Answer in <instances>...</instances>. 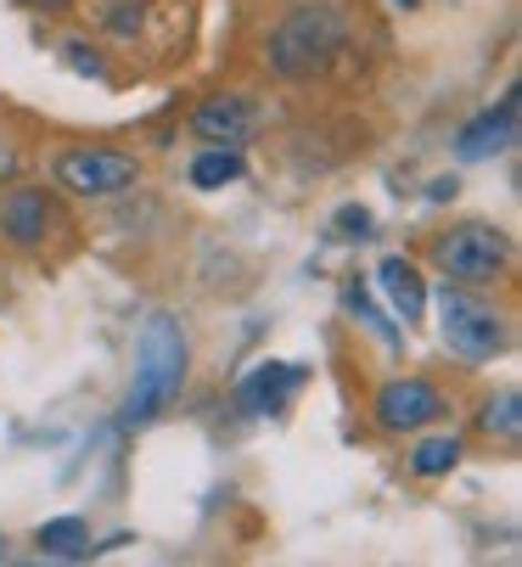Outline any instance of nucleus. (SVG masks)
Segmentation results:
<instances>
[{
	"label": "nucleus",
	"mask_w": 522,
	"mask_h": 567,
	"mask_svg": "<svg viewBox=\"0 0 522 567\" xmlns=\"http://www.w3.org/2000/svg\"><path fill=\"white\" fill-rule=\"evenodd\" d=\"M253 130H258V107H253L247 96H231V91L208 96V102L192 113V135L208 141V146H242Z\"/></svg>",
	"instance_id": "7"
},
{
	"label": "nucleus",
	"mask_w": 522,
	"mask_h": 567,
	"mask_svg": "<svg viewBox=\"0 0 522 567\" xmlns=\"http://www.w3.org/2000/svg\"><path fill=\"white\" fill-rule=\"evenodd\" d=\"M186 360H192V349H186L181 320L163 315V309L146 315V327H141V338H135V382H130V393H124L119 422H124V427H146L163 404L181 393Z\"/></svg>",
	"instance_id": "1"
},
{
	"label": "nucleus",
	"mask_w": 522,
	"mask_h": 567,
	"mask_svg": "<svg viewBox=\"0 0 522 567\" xmlns=\"http://www.w3.org/2000/svg\"><path fill=\"white\" fill-rule=\"evenodd\" d=\"M516 141V96H505L500 102V113L489 107L483 118H472L467 130H461V141H456V152L467 157V164H483V157H494V152H505Z\"/></svg>",
	"instance_id": "10"
},
{
	"label": "nucleus",
	"mask_w": 522,
	"mask_h": 567,
	"mask_svg": "<svg viewBox=\"0 0 522 567\" xmlns=\"http://www.w3.org/2000/svg\"><path fill=\"white\" fill-rule=\"evenodd\" d=\"M45 230H51V203H45V192L12 186L7 197H0V236H7L12 248H40Z\"/></svg>",
	"instance_id": "9"
},
{
	"label": "nucleus",
	"mask_w": 522,
	"mask_h": 567,
	"mask_svg": "<svg viewBox=\"0 0 522 567\" xmlns=\"http://www.w3.org/2000/svg\"><path fill=\"white\" fill-rule=\"evenodd\" d=\"M348 45V23L337 7H298L287 12L270 40H265V62L282 79H315L337 62V51Z\"/></svg>",
	"instance_id": "2"
},
{
	"label": "nucleus",
	"mask_w": 522,
	"mask_h": 567,
	"mask_svg": "<svg viewBox=\"0 0 522 567\" xmlns=\"http://www.w3.org/2000/svg\"><path fill=\"white\" fill-rule=\"evenodd\" d=\"M40 550L45 556H84L91 550V528L79 517H51V523H40Z\"/></svg>",
	"instance_id": "13"
},
{
	"label": "nucleus",
	"mask_w": 522,
	"mask_h": 567,
	"mask_svg": "<svg viewBox=\"0 0 522 567\" xmlns=\"http://www.w3.org/2000/svg\"><path fill=\"white\" fill-rule=\"evenodd\" d=\"M371 230V214L366 208H342L337 214V236H366Z\"/></svg>",
	"instance_id": "16"
},
{
	"label": "nucleus",
	"mask_w": 522,
	"mask_h": 567,
	"mask_svg": "<svg viewBox=\"0 0 522 567\" xmlns=\"http://www.w3.org/2000/svg\"><path fill=\"white\" fill-rule=\"evenodd\" d=\"M456 461H461V439L439 433V439H421V444H416V455H410V472H416V477H444Z\"/></svg>",
	"instance_id": "14"
},
{
	"label": "nucleus",
	"mask_w": 522,
	"mask_h": 567,
	"mask_svg": "<svg viewBox=\"0 0 522 567\" xmlns=\"http://www.w3.org/2000/svg\"><path fill=\"white\" fill-rule=\"evenodd\" d=\"M377 287L388 292V303H393V315L405 320H421V309H427V287H421V276H416V265H405V259H382L377 265Z\"/></svg>",
	"instance_id": "11"
},
{
	"label": "nucleus",
	"mask_w": 522,
	"mask_h": 567,
	"mask_svg": "<svg viewBox=\"0 0 522 567\" xmlns=\"http://www.w3.org/2000/svg\"><path fill=\"white\" fill-rule=\"evenodd\" d=\"M516 404H522L516 393H500V399H489V404H483V416H478V427H483L489 439H505V444H511V439L522 433V416H516Z\"/></svg>",
	"instance_id": "15"
},
{
	"label": "nucleus",
	"mask_w": 522,
	"mask_h": 567,
	"mask_svg": "<svg viewBox=\"0 0 522 567\" xmlns=\"http://www.w3.org/2000/svg\"><path fill=\"white\" fill-rule=\"evenodd\" d=\"M304 388V365H287V360H270V365H253L236 388V404L247 416H270Z\"/></svg>",
	"instance_id": "8"
},
{
	"label": "nucleus",
	"mask_w": 522,
	"mask_h": 567,
	"mask_svg": "<svg viewBox=\"0 0 522 567\" xmlns=\"http://www.w3.org/2000/svg\"><path fill=\"white\" fill-rule=\"evenodd\" d=\"M231 181H242V152L236 146H208L197 164H192V186L197 192H219Z\"/></svg>",
	"instance_id": "12"
},
{
	"label": "nucleus",
	"mask_w": 522,
	"mask_h": 567,
	"mask_svg": "<svg viewBox=\"0 0 522 567\" xmlns=\"http://www.w3.org/2000/svg\"><path fill=\"white\" fill-rule=\"evenodd\" d=\"M439 416H444V399L421 377H399V382H388L377 393V422L388 433H421L427 422H439Z\"/></svg>",
	"instance_id": "6"
},
{
	"label": "nucleus",
	"mask_w": 522,
	"mask_h": 567,
	"mask_svg": "<svg viewBox=\"0 0 522 567\" xmlns=\"http://www.w3.org/2000/svg\"><path fill=\"white\" fill-rule=\"evenodd\" d=\"M439 332H444V343H450L456 354H467V360H494V354L505 349L500 315H494L483 298L456 292V287L439 292Z\"/></svg>",
	"instance_id": "3"
},
{
	"label": "nucleus",
	"mask_w": 522,
	"mask_h": 567,
	"mask_svg": "<svg viewBox=\"0 0 522 567\" xmlns=\"http://www.w3.org/2000/svg\"><path fill=\"white\" fill-rule=\"evenodd\" d=\"M511 248L494 225H456L444 241H439V265L450 281H467V287H483L505 270Z\"/></svg>",
	"instance_id": "5"
},
{
	"label": "nucleus",
	"mask_w": 522,
	"mask_h": 567,
	"mask_svg": "<svg viewBox=\"0 0 522 567\" xmlns=\"http://www.w3.org/2000/svg\"><path fill=\"white\" fill-rule=\"evenodd\" d=\"M141 181V164L130 152H108V146H79L57 157V186H68L73 197H119Z\"/></svg>",
	"instance_id": "4"
},
{
	"label": "nucleus",
	"mask_w": 522,
	"mask_h": 567,
	"mask_svg": "<svg viewBox=\"0 0 522 567\" xmlns=\"http://www.w3.org/2000/svg\"><path fill=\"white\" fill-rule=\"evenodd\" d=\"M29 7H34V12H68L73 0H29Z\"/></svg>",
	"instance_id": "18"
},
{
	"label": "nucleus",
	"mask_w": 522,
	"mask_h": 567,
	"mask_svg": "<svg viewBox=\"0 0 522 567\" xmlns=\"http://www.w3.org/2000/svg\"><path fill=\"white\" fill-rule=\"evenodd\" d=\"M68 62H73L79 73H96V79H102V56H84V45H68Z\"/></svg>",
	"instance_id": "17"
},
{
	"label": "nucleus",
	"mask_w": 522,
	"mask_h": 567,
	"mask_svg": "<svg viewBox=\"0 0 522 567\" xmlns=\"http://www.w3.org/2000/svg\"><path fill=\"white\" fill-rule=\"evenodd\" d=\"M399 7H416V0H399Z\"/></svg>",
	"instance_id": "20"
},
{
	"label": "nucleus",
	"mask_w": 522,
	"mask_h": 567,
	"mask_svg": "<svg viewBox=\"0 0 522 567\" xmlns=\"http://www.w3.org/2000/svg\"><path fill=\"white\" fill-rule=\"evenodd\" d=\"M12 164H18V157H12L7 146H0V175H12Z\"/></svg>",
	"instance_id": "19"
}]
</instances>
